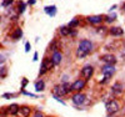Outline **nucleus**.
<instances>
[{
	"label": "nucleus",
	"mask_w": 125,
	"mask_h": 117,
	"mask_svg": "<svg viewBox=\"0 0 125 117\" xmlns=\"http://www.w3.org/2000/svg\"><path fill=\"white\" fill-rule=\"evenodd\" d=\"M71 83H61V85H56V86L53 89V96H58V97H61V96H65L66 93L71 92Z\"/></svg>",
	"instance_id": "obj_1"
},
{
	"label": "nucleus",
	"mask_w": 125,
	"mask_h": 117,
	"mask_svg": "<svg viewBox=\"0 0 125 117\" xmlns=\"http://www.w3.org/2000/svg\"><path fill=\"white\" fill-rule=\"evenodd\" d=\"M105 107H106V112L109 115H114V113H116L120 110V105H119V102L116 100H110L109 102H106Z\"/></svg>",
	"instance_id": "obj_2"
},
{
	"label": "nucleus",
	"mask_w": 125,
	"mask_h": 117,
	"mask_svg": "<svg viewBox=\"0 0 125 117\" xmlns=\"http://www.w3.org/2000/svg\"><path fill=\"white\" fill-rule=\"evenodd\" d=\"M55 65H54V62H53V60H51V57H45L44 60H43V62H41V66H40V75L41 73H45L46 71H49V70H51Z\"/></svg>",
	"instance_id": "obj_3"
},
{
	"label": "nucleus",
	"mask_w": 125,
	"mask_h": 117,
	"mask_svg": "<svg viewBox=\"0 0 125 117\" xmlns=\"http://www.w3.org/2000/svg\"><path fill=\"white\" fill-rule=\"evenodd\" d=\"M78 49H80V50H83L84 52H86V54H89V52L93 51L94 45H93V42L90 40H81L79 42V47Z\"/></svg>",
	"instance_id": "obj_4"
},
{
	"label": "nucleus",
	"mask_w": 125,
	"mask_h": 117,
	"mask_svg": "<svg viewBox=\"0 0 125 117\" xmlns=\"http://www.w3.org/2000/svg\"><path fill=\"white\" fill-rule=\"evenodd\" d=\"M101 72H103L104 77H105L106 80H109L114 73H115V66L114 65H104L101 67Z\"/></svg>",
	"instance_id": "obj_5"
},
{
	"label": "nucleus",
	"mask_w": 125,
	"mask_h": 117,
	"mask_svg": "<svg viewBox=\"0 0 125 117\" xmlns=\"http://www.w3.org/2000/svg\"><path fill=\"white\" fill-rule=\"evenodd\" d=\"M71 101L73 103H75V105H84L85 101H86V96L83 92H76L75 95H73V97H71Z\"/></svg>",
	"instance_id": "obj_6"
},
{
	"label": "nucleus",
	"mask_w": 125,
	"mask_h": 117,
	"mask_svg": "<svg viewBox=\"0 0 125 117\" xmlns=\"http://www.w3.org/2000/svg\"><path fill=\"white\" fill-rule=\"evenodd\" d=\"M85 83H86V80L78 79L76 81H74V82L71 83V90L73 91H76V92H80L85 87Z\"/></svg>",
	"instance_id": "obj_7"
},
{
	"label": "nucleus",
	"mask_w": 125,
	"mask_h": 117,
	"mask_svg": "<svg viewBox=\"0 0 125 117\" xmlns=\"http://www.w3.org/2000/svg\"><path fill=\"white\" fill-rule=\"evenodd\" d=\"M100 59H101L103 62H105V65H115L116 61H118V59L113 54H105V55H103Z\"/></svg>",
	"instance_id": "obj_8"
},
{
	"label": "nucleus",
	"mask_w": 125,
	"mask_h": 117,
	"mask_svg": "<svg viewBox=\"0 0 125 117\" xmlns=\"http://www.w3.org/2000/svg\"><path fill=\"white\" fill-rule=\"evenodd\" d=\"M94 73V67L91 65H86L81 69V75L83 77H84V80H89Z\"/></svg>",
	"instance_id": "obj_9"
},
{
	"label": "nucleus",
	"mask_w": 125,
	"mask_h": 117,
	"mask_svg": "<svg viewBox=\"0 0 125 117\" xmlns=\"http://www.w3.org/2000/svg\"><path fill=\"white\" fill-rule=\"evenodd\" d=\"M124 91V85L121 82H115L113 85L111 87V93L113 95H116V96H119V95H121Z\"/></svg>",
	"instance_id": "obj_10"
},
{
	"label": "nucleus",
	"mask_w": 125,
	"mask_h": 117,
	"mask_svg": "<svg viewBox=\"0 0 125 117\" xmlns=\"http://www.w3.org/2000/svg\"><path fill=\"white\" fill-rule=\"evenodd\" d=\"M86 19H88L89 23L93 24V25H98V24L103 23V20H104L103 15H91V16H88Z\"/></svg>",
	"instance_id": "obj_11"
},
{
	"label": "nucleus",
	"mask_w": 125,
	"mask_h": 117,
	"mask_svg": "<svg viewBox=\"0 0 125 117\" xmlns=\"http://www.w3.org/2000/svg\"><path fill=\"white\" fill-rule=\"evenodd\" d=\"M30 112H31V108H30V107H28V106H23V107L19 108L16 116H18V117H29Z\"/></svg>",
	"instance_id": "obj_12"
},
{
	"label": "nucleus",
	"mask_w": 125,
	"mask_h": 117,
	"mask_svg": "<svg viewBox=\"0 0 125 117\" xmlns=\"http://www.w3.org/2000/svg\"><path fill=\"white\" fill-rule=\"evenodd\" d=\"M109 33L113 36H121L124 34V30L121 27H119V26H113V27L109 29Z\"/></svg>",
	"instance_id": "obj_13"
},
{
	"label": "nucleus",
	"mask_w": 125,
	"mask_h": 117,
	"mask_svg": "<svg viewBox=\"0 0 125 117\" xmlns=\"http://www.w3.org/2000/svg\"><path fill=\"white\" fill-rule=\"evenodd\" d=\"M61 59H62V55L60 51H54L53 52V56H51V60H53L54 65H59V63L61 62Z\"/></svg>",
	"instance_id": "obj_14"
},
{
	"label": "nucleus",
	"mask_w": 125,
	"mask_h": 117,
	"mask_svg": "<svg viewBox=\"0 0 125 117\" xmlns=\"http://www.w3.org/2000/svg\"><path fill=\"white\" fill-rule=\"evenodd\" d=\"M19 106L16 105V103H13V105H10L9 107H8V113H10V115H16L18 113V111H19Z\"/></svg>",
	"instance_id": "obj_15"
},
{
	"label": "nucleus",
	"mask_w": 125,
	"mask_h": 117,
	"mask_svg": "<svg viewBox=\"0 0 125 117\" xmlns=\"http://www.w3.org/2000/svg\"><path fill=\"white\" fill-rule=\"evenodd\" d=\"M23 36V30L21 29H15L14 31H13V34H11V39H14V40H18V39H20Z\"/></svg>",
	"instance_id": "obj_16"
},
{
	"label": "nucleus",
	"mask_w": 125,
	"mask_h": 117,
	"mask_svg": "<svg viewBox=\"0 0 125 117\" xmlns=\"http://www.w3.org/2000/svg\"><path fill=\"white\" fill-rule=\"evenodd\" d=\"M44 10H45V13H46L48 15H50V16H54V15L56 14V6H55V5H53V6H46Z\"/></svg>",
	"instance_id": "obj_17"
},
{
	"label": "nucleus",
	"mask_w": 125,
	"mask_h": 117,
	"mask_svg": "<svg viewBox=\"0 0 125 117\" xmlns=\"http://www.w3.org/2000/svg\"><path fill=\"white\" fill-rule=\"evenodd\" d=\"M59 33H60V35H62V36H68V35H70V33H71V29L68 27V26H61V27L59 29Z\"/></svg>",
	"instance_id": "obj_18"
},
{
	"label": "nucleus",
	"mask_w": 125,
	"mask_h": 117,
	"mask_svg": "<svg viewBox=\"0 0 125 117\" xmlns=\"http://www.w3.org/2000/svg\"><path fill=\"white\" fill-rule=\"evenodd\" d=\"M44 87H45V82L43 81V80H40V81H38L36 83H35V90L38 91V92H41L44 90Z\"/></svg>",
	"instance_id": "obj_19"
},
{
	"label": "nucleus",
	"mask_w": 125,
	"mask_h": 117,
	"mask_svg": "<svg viewBox=\"0 0 125 117\" xmlns=\"http://www.w3.org/2000/svg\"><path fill=\"white\" fill-rule=\"evenodd\" d=\"M25 8H26L25 3H23V1H19V4H18V13H19V14L24 13V11H25Z\"/></svg>",
	"instance_id": "obj_20"
},
{
	"label": "nucleus",
	"mask_w": 125,
	"mask_h": 117,
	"mask_svg": "<svg viewBox=\"0 0 125 117\" xmlns=\"http://www.w3.org/2000/svg\"><path fill=\"white\" fill-rule=\"evenodd\" d=\"M78 24H79V20L76 19V18H74L70 23L68 24V27H70V29H74V27H76L78 26Z\"/></svg>",
	"instance_id": "obj_21"
},
{
	"label": "nucleus",
	"mask_w": 125,
	"mask_h": 117,
	"mask_svg": "<svg viewBox=\"0 0 125 117\" xmlns=\"http://www.w3.org/2000/svg\"><path fill=\"white\" fill-rule=\"evenodd\" d=\"M86 55H88V54H86V52H84L83 50H80V49L76 50V57H78V59H84Z\"/></svg>",
	"instance_id": "obj_22"
},
{
	"label": "nucleus",
	"mask_w": 125,
	"mask_h": 117,
	"mask_svg": "<svg viewBox=\"0 0 125 117\" xmlns=\"http://www.w3.org/2000/svg\"><path fill=\"white\" fill-rule=\"evenodd\" d=\"M13 1H14V0H4V1H3V6L6 8V6H9L10 4H13Z\"/></svg>",
	"instance_id": "obj_23"
},
{
	"label": "nucleus",
	"mask_w": 125,
	"mask_h": 117,
	"mask_svg": "<svg viewBox=\"0 0 125 117\" xmlns=\"http://www.w3.org/2000/svg\"><path fill=\"white\" fill-rule=\"evenodd\" d=\"M14 96H15L14 93H4V95H3V99H8V100H9V99H13Z\"/></svg>",
	"instance_id": "obj_24"
},
{
	"label": "nucleus",
	"mask_w": 125,
	"mask_h": 117,
	"mask_svg": "<svg viewBox=\"0 0 125 117\" xmlns=\"http://www.w3.org/2000/svg\"><path fill=\"white\" fill-rule=\"evenodd\" d=\"M33 117H44V115H43V112H41V111L36 110V111H35V113L33 115Z\"/></svg>",
	"instance_id": "obj_25"
},
{
	"label": "nucleus",
	"mask_w": 125,
	"mask_h": 117,
	"mask_svg": "<svg viewBox=\"0 0 125 117\" xmlns=\"http://www.w3.org/2000/svg\"><path fill=\"white\" fill-rule=\"evenodd\" d=\"M98 33L104 35V34L106 33V27H105V26H103V27H98Z\"/></svg>",
	"instance_id": "obj_26"
},
{
	"label": "nucleus",
	"mask_w": 125,
	"mask_h": 117,
	"mask_svg": "<svg viewBox=\"0 0 125 117\" xmlns=\"http://www.w3.org/2000/svg\"><path fill=\"white\" fill-rule=\"evenodd\" d=\"M26 85H28V79H23V81H21V89H25Z\"/></svg>",
	"instance_id": "obj_27"
},
{
	"label": "nucleus",
	"mask_w": 125,
	"mask_h": 117,
	"mask_svg": "<svg viewBox=\"0 0 125 117\" xmlns=\"http://www.w3.org/2000/svg\"><path fill=\"white\" fill-rule=\"evenodd\" d=\"M105 19H106V21H108V23H110V21L115 20V15H113V16H106Z\"/></svg>",
	"instance_id": "obj_28"
},
{
	"label": "nucleus",
	"mask_w": 125,
	"mask_h": 117,
	"mask_svg": "<svg viewBox=\"0 0 125 117\" xmlns=\"http://www.w3.org/2000/svg\"><path fill=\"white\" fill-rule=\"evenodd\" d=\"M54 99H55V100H56L58 102H60V103H62V105H64V106L66 105V103H65L64 101H62V100H60V97H58V96H54Z\"/></svg>",
	"instance_id": "obj_29"
},
{
	"label": "nucleus",
	"mask_w": 125,
	"mask_h": 117,
	"mask_svg": "<svg viewBox=\"0 0 125 117\" xmlns=\"http://www.w3.org/2000/svg\"><path fill=\"white\" fill-rule=\"evenodd\" d=\"M25 51L26 52L30 51V44H29V42H25Z\"/></svg>",
	"instance_id": "obj_30"
},
{
	"label": "nucleus",
	"mask_w": 125,
	"mask_h": 117,
	"mask_svg": "<svg viewBox=\"0 0 125 117\" xmlns=\"http://www.w3.org/2000/svg\"><path fill=\"white\" fill-rule=\"evenodd\" d=\"M4 72H5V69L4 67H0V76H3Z\"/></svg>",
	"instance_id": "obj_31"
},
{
	"label": "nucleus",
	"mask_w": 125,
	"mask_h": 117,
	"mask_svg": "<svg viewBox=\"0 0 125 117\" xmlns=\"http://www.w3.org/2000/svg\"><path fill=\"white\" fill-rule=\"evenodd\" d=\"M4 62H5V57L0 55V63H4Z\"/></svg>",
	"instance_id": "obj_32"
},
{
	"label": "nucleus",
	"mask_w": 125,
	"mask_h": 117,
	"mask_svg": "<svg viewBox=\"0 0 125 117\" xmlns=\"http://www.w3.org/2000/svg\"><path fill=\"white\" fill-rule=\"evenodd\" d=\"M35 3H36V0H29V4L30 5H34Z\"/></svg>",
	"instance_id": "obj_33"
},
{
	"label": "nucleus",
	"mask_w": 125,
	"mask_h": 117,
	"mask_svg": "<svg viewBox=\"0 0 125 117\" xmlns=\"http://www.w3.org/2000/svg\"><path fill=\"white\" fill-rule=\"evenodd\" d=\"M34 61H36L38 60V52H35V54H34V59H33Z\"/></svg>",
	"instance_id": "obj_34"
},
{
	"label": "nucleus",
	"mask_w": 125,
	"mask_h": 117,
	"mask_svg": "<svg viewBox=\"0 0 125 117\" xmlns=\"http://www.w3.org/2000/svg\"><path fill=\"white\" fill-rule=\"evenodd\" d=\"M123 10H124V11H125V4L123 5Z\"/></svg>",
	"instance_id": "obj_35"
}]
</instances>
